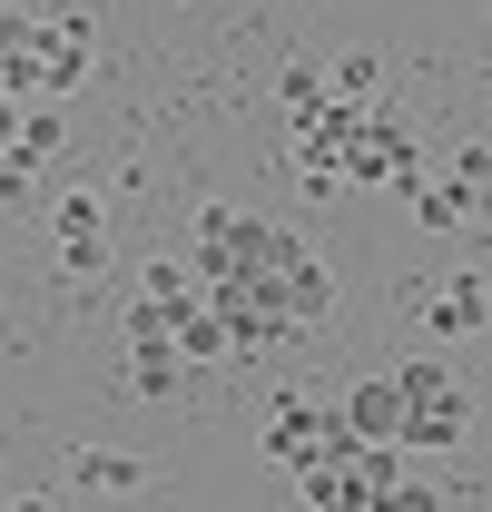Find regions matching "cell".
<instances>
[{
  "label": "cell",
  "instance_id": "obj_1",
  "mask_svg": "<svg viewBox=\"0 0 492 512\" xmlns=\"http://www.w3.org/2000/svg\"><path fill=\"white\" fill-rule=\"evenodd\" d=\"M187 256H197V286L217 296V286H276L306 256V237L266 227V217H237V207H197L187 217Z\"/></svg>",
  "mask_w": 492,
  "mask_h": 512
},
{
  "label": "cell",
  "instance_id": "obj_2",
  "mask_svg": "<svg viewBox=\"0 0 492 512\" xmlns=\"http://www.w3.org/2000/svg\"><path fill=\"white\" fill-rule=\"evenodd\" d=\"M404 453H443L463 444V424H473V404H463V384L443 375V365H404Z\"/></svg>",
  "mask_w": 492,
  "mask_h": 512
},
{
  "label": "cell",
  "instance_id": "obj_3",
  "mask_svg": "<svg viewBox=\"0 0 492 512\" xmlns=\"http://www.w3.org/2000/svg\"><path fill=\"white\" fill-rule=\"evenodd\" d=\"M345 178L355 188H424V158H414V128L394 119V109H365V128H355V158H345Z\"/></svg>",
  "mask_w": 492,
  "mask_h": 512
},
{
  "label": "cell",
  "instance_id": "obj_4",
  "mask_svg": "<svg viewBox=\"0 0 492 512\" xmlns=\"http://www.w3.org/2000/svg\"><path fill=\"white\" fill-rule=\"evenodd\" d=\"M355 128H365V109H345V99H325L315 119H296V178H306V188H335V178H345Z\"/></svg>",
  "mask_w": 492,
  "mask_h": 512
},
{
  "label": "cell",
  "instance_id": "obj_5",
  "mask_svg": "<svg viewBox=\"0 0 492 512\" xmlns=\"http://www.w3.org/2000/svg\"><path fill=\"white\" fill-rule=\"evenodd\" d=\"M335 414H345V434H355V444H394V453H404V384H394V375L345 384V394H335Z\"/></svg>",
  "mask_w": 492,
  "mask_h": 512
},
{
  "label": "cell",
  "instance_id": "obj_6",
  "mask_svg": "<svg viewBox=\"0 0 492 512\" xmlns=\"http://www.w3.org/2000/svg\"><path fill=\"white\" fill-rule=\"evenodd\" d=\"M99 60V30H89V10H60L50 20V40H40V99H69L79 79Z\"/></svg>",
  "mask_w": 492,
  "mask_h": 512
},
{
  "label": "cell",
  "instance_id": "obj_7",
  "mask_svg": "<svg viewBox=\"0 0 492 512\" xmlns=\"http://www.w3.org/2000/svg\"><path fill=\"white\" fill-rule=\"evenodd\" d=\"M50 227H60V276H99V266H109V217H99V197H60Z\"/></svg>",
  "mask_w": 492,
  "mask_h": 512
},
{
  "label": "cell",
  "instance_id": "obj_8",
  "mask_svg": "<svg viewBox=\"0 0 492 512\" xmlns=\"http://www.w3.org/2000/svg\"><path fill=\"white\" fill-rule=\"evenodd\" d=\"M276 316L296 325V335H306V325H325L335 316V266H325V256H296V266H286V276H276Z\"/></svg>",
  "mask_w": 492,
  "mask_h": 512
},
{
  "label": "cell",
  "instance_id": "obj_9",
  "mask_svg": "<svg viewBox=\"0 0 492 512\" xmlns=\"http://www.w3.org/2000/svg\"><path fill=\"white\" fill-rule=\"evenodd\" d=\"M483 316H492V286H483V276H443V286L424 296V335H443V345L483 335Z\"/></svg>",
  "mask_w": 492,
  "mask_h": 512
},
{
  "label": "cell",
  "instance_id": "obj_10",
  "mask_svg": "<svg viewBox=\"0 0 492 512\" xmlns=\"http://www.w3.org/2000/svg\"><path fill=\"white\" fill-rule=\"evenodd\" d=\"M178 355H187V375H197V365H227V355H237V345H227V316H217V306H187L178 316Z\"/></svg>",
  "mask_w": 492,
  "mask_h": 512
},
{
  "label": "cell",
  "instance_id": "obj_11",
  "mask_svg": "<svg viewBox=\"0 0 492 512\" xmlns=\"http://www.w3.org/2000/svg\"><path fill=\"white\" fill-rule=\"evenodd\" d=\"M178 384H187V355H178V345H138V355H128V394H148V404H168Z\"/></svg>",
  "mask_w": 492,
  "mask_h": 512
},
{
  "label": "cell",
  "instance_id": "obj_12",
  "mask_svg": "<svg viewBox=\"0 0 492 512\" xmlns=\"http://www.w3.org/2000/svg\"><path fill=\"white\" fill-rule=\"evenodd\" d=\"M325 89H335L345 109H384V60H374V50H345V60L325 69Z\"/></svg>",
  "mask_w": 492,
  "mask_h": 512
},
{
  "label": "cell",
  "instance_id": "obj_13",
  "mask_svg": "<svg viewBox=\"0 0 492 512\" xmlns=\"http://www.w3.org/2000/svg\"><path fill=\"white\" fill-rule=\"evenodd\" d=\"M414 227H424V237H463V227H473L463 188H453V178H424V188H414Z\"/></svg>",
  "mask_w": 492,
  "mask_h": 512
},
{
  "label": "cell",
  "instance_id": "obj_14",
  "mask_svg": "<svg viewBox=\"0 0 492 512\" xmlns=\"http://www.w3.org/2000/svg\"><path fill=\"white\" fill-rule=\"evenodd\" d=\"M69 473H79V483H89V493H148V463H138V453H79V463H69Z\"/></svg>",
  "mask_w": 492,
  "mask_h": 512
},
{
  "label": "cell",
  "instance_id": "obj_15",
  "mask_svg": "<svg viewBox=\"0 0 492 512\" xmlns=\"http://www.w3.org/2000/svg\"><path fill=\"white\" fill-rule=\"evenodd\" d=\"M10 148L40 168V158H60V99H20V128H10Z\"/></svg>",
  "mask_w": 492,
  "mask_h": 512
},
{
  "label": "cell",
  "instance_id": "obj_16",
  "mask_svg": "<svg viewBox=\"0 0 492 512\" xmlns=\"http://www.w3.org/2000/svg\"><path fill=\"white\" fill-rule=\"evenodd\" d=\"M276 99H286V119H315L335 89H325V60H286L276 69Z\"/></svg>",
  "mask_w": 492,
  "mask_h": 512
},
{
  "label": "cell",
  "instance_id": "obj_17",
  "mask_svg": "<svg viewBox=\"0 0 492 512\" xmlns=\"http://www.w3.org/2000/svg\"><path fill=\"white\" fill-rule=\"evenodd\" d=\"M453 188H463L473 217H492V148H483V138H463V148H453Z\"/></svg>",
  "mask_w": 492,
  "mask_h": 512
},
{
  "label": "cell",
  "instance_id": "obj_18",
  "mask_svg": "<svg viewBox=\"0 0 492 512\" xmlns=\"http://www.w3.org/2000/svg\"><path fill=\"white\" fill-rule=\"evenodd\" d=\"M40 40H50V20H30V10H0V79L40 60Z\"/></svg>",
  "mask_w": 492,
  "mask_h": 512
},
{
  "label": "cell",
  "instance_id": "obj_19",
  "mask_svg": "<svg viewBox=\"0 0 492 512\" xmlns=\"http://www.w3.org/2000/svg\"><path fill=\"white\" fill-rule=\"evenodd\" d=\"M138 345H178V306L138 296V306H128V355H138Z\"/></svg>",
  "mask_w": 492,
  "mask_h": 512
},
{
  "label": "cell",
  "instance_id": "obj_20",
  "mask_svg": "<svg viewBox=\"0 0 492 512\" xmlns=\"http://www.w3.org/2000/svg\"><path fill=\"white\" fill-rule=\"evenodd\" d=\"M374 512H443V493H433L424 473H394V483H384V503Z\"/></svg>",
  "mask_w": 492,
  "mask_h": 512
},
{
  "label": "cell",
  "instance_id": "obj_21",
  "mask_svg": "<svg viewBox=\"0 0 492 512\" xmlns=\"http://www.w3.org/2000/svg\"><path fill=\"white\" fill-rule=\"evenodd\" d=\"M20 197H30V158H20V148H0V207H20Z\"/></svg>",
  "mask_w": 492,
  "mask_h": 512
},
{
  "label": "cell",
  "instance_id": "obj_22",
  "mask_svg": "<svg viewBox=\"0 0 492 512\" xmlns=\"http://www.w3.org/2000/svg\"><path fill=\"white\" fill-rule=\"evenodd\" d=\"M0 512H50V493H10V503H0Z\"/></svg>",
  "mask_w": 492,
  "mask_h": 512
},
{
  "label": "cell",
  "instance_id": "obj_23",
  "mask_svg": "<svg viewBox=\"0 0 492 512\" xmlns=\"http://www.w3.org/2000/svg\"><path fill=\"white\" fill-rule=\"evenodd\" d=\"M0 99H10V79H0Z\"/></svg>",
  "mask_w": 492,
  "mask_h": 512
}]
</instances>
